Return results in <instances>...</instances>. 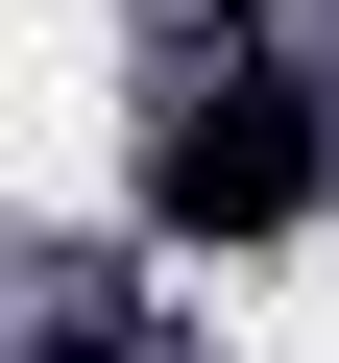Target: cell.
I'll use <instances>...</instances> for the list:
<instances>
[{
    "instance_id": "6da1fadb",
    "label": "cell",
    "mask_w": 339,
    "mask_h": 363,
    "mask_svg": "<svg viewBox=\"0 0 339 363\" xmlns=\"http://www.w3.org/2000/svg\"><path fill=\"white\" fill-rule=\"evenodd\" d=\"M291 194H315V97L267 49H194L145 97V242H267Z\"/></svg>"
},
{
    "instance_id": "7a4b0ae2",
    "label": "cell",
    "mask_w": 339,
    "mask_h": 363,
    "mask_svg": "<svg viewBox=\"0 0 339 363\" xmlns=\"http://www.w3.org/2000/svg\"><path fill=\"white\" fill-rule=\"evenodd\" d=\"M49 363H145V339H121V315H73V339H49Z\"/></svg>"
}]
</instances>
